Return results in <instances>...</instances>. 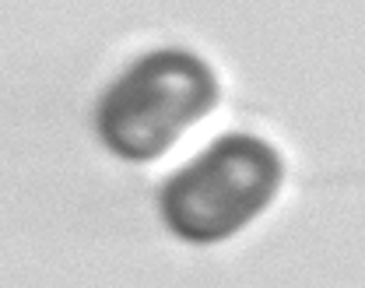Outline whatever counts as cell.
<instances>
[{
    "mask_svg": "<svg viewBox=\"0 0 365 288\" xmlns=\"http://www.w3.org/2000/svg\"><path fill=\"white\" fill-rule=\"evenodd\" d=\"M218 102L215 74L182 49H158L127 71L98 106V134L123 158H155Z\"/></svg>",
    "mask_w": 365,
    "mask_h": 288,
    "instance_id": "1",
    "label": "cell"
},
{
    "mask_svg": "<svg viewBox=\"0 0 365 288\" xmlns=\"http://www.w3.org/2000/svg\"><path fill=\"white\" fill-rule=\"evenodd\" d=\"M281 183V158L271 144L228 134L162 190V218L193 242H215L257 218Z\"/></svg>",
    "mask_w": 365,
    "mask_h": 288,
    "instance_id": "2",
    "label": "cell"
}]
</instances>
